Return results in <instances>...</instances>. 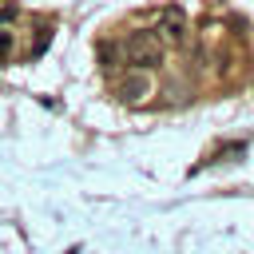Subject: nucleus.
<instances>
[{
    "instance_id": "nucleus-1",
    "label": "nucleus",
    "mask_w": 254,
    "mask_h": 254,
    "mask_svg": "<svg viewBox=\"0 0 254 254\" xmlns=\"http://www.w3.org/2000/svg\"><path fill=\"white\" fill-rule=\"evenodd\" d=\"M119 52H123L127 64H135V67H151V64L163 60V40H159V32H131V36L119 44Z\"/></svg>"
},
{
    "instance_id": "nucleus-2",
    "label": "nucleus",
    "mask_w": 254,
    "mask_h": 254,
    "mask_svg": "<svg viewBox=\"0 0 254 254\" xmlns=\"http://www.w3.org/2000/svg\"><path fill=\"white\" fill-rule=\"evenodd\" d=\"M151 91V83L143 79V75H127L119 87H115V95L123 99V103H143V95Z\"/></svg>"
},
{
    "instance_id": "nucleus-3",
    "label": "nucleus",
    "mask_w": 254,
    "mask_h": 254,
    "mask_svg": "<svg viewBox=\"0 0 254 254\" xmlns=\"http://www.w3.org/2000/svg\"><path fill=\"white\" fill-rule=\"evenodd\" d=\"M12 52V32H0V60H8Z\"/></svg>"
}]
</instances>
